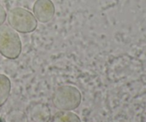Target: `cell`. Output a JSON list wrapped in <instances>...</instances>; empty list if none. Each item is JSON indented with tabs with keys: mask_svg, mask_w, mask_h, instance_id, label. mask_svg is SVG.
<instances>
[{
	"mask_svg": "<svg viewBox=\"0 0 146 122\" xmlns=\"http://www.w3.org/2000/svg\"><path fill=\"white\" fill-rule=\"evenodd\" d=\"M30 116L34 122H48L51 119V110L46 104L38 103L31 107Z\"/></svg>",
	"mask_w": 146,
	"mask_h": 122,
	"instance_id": "obj_5",
	"label": "cell"
},
{
	"mask_svg": "<svg viewBox=\"0 0 146 122\" xmlns=\"http://www.w3.org/2000/svg\"><path fill=\"white\" fill-rule=\"evenodd\" d=\"M5 122H28V120L27 116L23 111L14 109L7 114Z\"/></svg>",
	"mask_w": 146,
	"mask_h": 122,
	"instance_id": "obj_8",
	"label": "cell"
},
{
	"mask_svg": "<svg viewBox=\"0 0 146 122\" xmlns=\"http://www.w3.org/2000/svg\"><path fill=\"white\" fill-rule=\"evenodd\" d=\"M55 11V6L51 0H36L33 6V14L37 21L43 24L51 21Z\"/></svg>",
	"mask_w": 146,
	"mask_h": 122,
	"instance_id": "obj_4",
	"label": "cell"
},
{
	"mask_svg": "<svg viewBox=\"0 0 146 122\" xmlns=\"http://www.w3.org/2000/svg\"><path fill=\"white\" fill-rule=\"evenodd\" d=\"M7 11L4 9L3 6L0 4V26L2 25L4 23V21L7 19Z\"/></svg>",
	"mask_w": 146,
	"mask_h": 122,
	"instance_id": "obj_9",
	"label": "cell"
},
{
	"mask_svg": "<svg viewBox=\"0 0 146 122\" xmlns=\"http://www.w3.org/2000/svg\"><path fill=\"white\" fill-rule=\"evenodd\" d=\"M22 51V44L18 33L9 25L0 26V54L8 59L19 58Z\"/></svg>",
	"mask_w": 146,
	"mask_h": 122,
	"instance_id": "obj_2",
	"label": "cell"
},
{
	"mask_svg": "<svg viewBox=\"0 0 146 122\" xmlns=\"http://www.w3.org/2000/svg\"><path fill=\"white\" fill-rule=\"evenodd\" d=\"M53 122H81V120L71 111H60L54 115Z\"/></svg>",
	"mask_w": 146,
	"mask_h": 122,
	"instance_id": "obj_7",
	"label": "cell"
},
{
	"mask_svg": "<svg viewBox=\"0 0 146 122\" xmlns=\"http://www.w3.org/2000/svg\"><path fill=\"white\" fill-rule=\"evenodd\" d=\"M11 84L9 78L0 74V107L7 101L11 92Z\"/></svg>",
	"mask_w": 146,
	"mask_h": 122,
	"instance_id": "obj_6",
	"label": "cell"
},
{
	"mask_svg": "<svg viewBox=\"0 0 146 122\" xmlns=\"http://www.w3.org/2000/svg\"><path fill=\"white\" fill-rule=\"evenodd\" d=\"M7 19L9 25L17 32L21 34L33 32L38 26V22L34 14L21 7H15L9 10Z\"/></svg>",
	"mask_w": 146,
	"mask_h": 122,
	"instance_id": "obj_3",
	"label": "cell"
},
{
	"mask_svg": "<svg viewBox=\"0 0 146 122\" xmlns=\"http://www.w3.org/2000/svg\"><path fill=\"white\" fill-rule=\"evenodd\" d=\"M82 100L81 91L76 87L64 85L58 87L52 96L54 107L60 111H73L80 106Z\"/></svg>",
	"mask_w": 146,
	"mask_h": 122,
	"instance_id": "obj_1",
	"label": "cell"
}]
</instances>
